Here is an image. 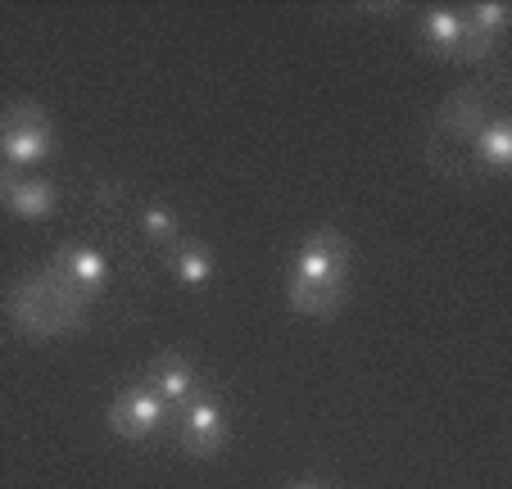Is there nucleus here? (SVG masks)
I'll return each mask as SVG.
<instances>
[{"label":"nucleus","instance_id":"nucleus-7","mask_svg":"<svg viewBox=\"0 0 512 489\" xmlns=\"http://www.w3.org/2000/svg\"><path fill=\"white\" fill-rule=\"evenodd\" d=\"M345 295H349V281H309V277L286 281L290 308L304 317H336L345 308Z\"/></svg>","mask_w":512,"mask_h":489},{"label":"nucleus","instance_id":"nucleus-10","mask_svg":"<svg viewBox=\"0 0 512 489\" xmlns=\"http://www.w3.org/2000/svg\"><path fill=\"white\" fill-rule=\"evenodd\" d=\"M422 41L445 59H458V46H463V14L458 10H431L422 19Z\"/></svg>","mask_w":512,"mask_h":489},{"label":"nucleus","instance_id":"nucleus-5","mask_svg":"<svg viewBox=\"0 0 512 489\" xmlns=\"http://www.w3.org/2000/svg\"><path fill=\"white\" fill-rule=\"evenodd\" d=\"M55 272L78 299H100L109 290V263L91 245H59Z\"/></svg>","mask_w":512,"mask_h":489},{"label":"nucleus","instance_id":"nucleus-13","mask_svg":"<svg viewBox=\"0 0 512 489\" xmlns=\"http://www.w3.org/2000/svg\"><path fill=\"white\" fill-rule=\"evenodd\" d=\"M467 23H472L476 32H485L490 41H499L503 32H508V5H499V0L472 5V10H467Z\"/></svg>","mask_w":512,"mask_h":489},{"label":"nucleus","instance_id":"nucleus-15","mask_svg":"<svg viewBox=\"0 0 512 489\" xmlns=\"http://www.w3.org/2000/svg\"><path fill=\"white\" fill-rule=\"evenodd\" d=\"M295 489H318V485H295Z\"/></svg>","mask_w":512,"mask_h":489},{"label":"nucleus","instance_id":"nucleus-3","mask_svg":"<svg viewBox=\"0 0 512 489\" xmlns=\"http://www.w3.org/2000/svg\"><path fill=\"white\" fill-rule=\"evenodd\" d=\"M164 426H173L168 403L159 399L150 385H127L114 403H109V431L123 435V440H150Z\"/></svg>","mask_w":512,"mask_h":489},{"label":"nucleus","instance_id":"nucleus-14","mask_svg":"<svg viewBox=\"0 0 512 489\" xmlns=\"http://www.w3.org/2000/svg\"><path fill=\"white\" fill-rule=\"evenodd\" d=\"M19 168H10V163H5V159H0V204H5V195H10L14 191V182H19Z\"/></svg>","mask_w":512,"mask_h":489},{"label":"nucleus","instance_id":"nucleus-4","mask_svg":"<svg viewBox=\"0 0 512 489\" xmlns=\"http://www.w3.org/2000/svg\"><path fill=\"white\" fill-rule=\"evenodd\" d=\"M290 277H309V281H349V240L340 231L322 227L313 231L300 245L295 263H290Z\"/></svg>","mask_w":512,"mask_h":489},{"label":"nucleus","instance_id":"nucleus-9","mask_svg":"<svg viewBox=\"0 0 512 489\" xmlns=\"http://www.w3.org/2000/svg\"><path fill=\"white\" fill-rule=\"evenodd\" d=\"M168 268H173V277L186 290H200L213 281V250L200 245V240H177L173 250H168Z\"/></svg>","mask_w":512,"mask_h":489},{"label":"nucleus","instance_id":"nucleus-11","mask_svg":"<svg viewBox=\"0 0 512 489\" xmlns=\"http://www.w3.org/2000/svg\"><path fill=\"white\" fill-rule=\"evenodd\" d=\"M476 150H481V159L490 163V173L494 177H508V168H512V123L508 118H490L485 123V132L476 136Z\"/></svg>","mask_w":512,"mask_h":489},{"label":"nucleus","instance_id":"nucleus-8","mask_svg":"<svg viewBox=\"0 0 512 489\" xmlns=\"http://www.w3.org/2000/svg\"><path fill=\"white\" fill-rule=\"evenodd\" d=\"M5 209H10L14 218H23V222H41V218H50V213L59 209V191L46 182V177H19L14 191L5 195Z\"/></svg>","mask_w":512,"mask_h":489},{"label":"nucleus","instance_id":"nucleus-12","mask_svg":"<svg viewBox=\"0 0 512 489\" xmlns=\"http://www.w3.org/2000/svg\"><path fill=\"white\" fill-rule=\"evenodd\" d=\"M141 231H145V240H155L159 250H173L177 240H182V222H177V213L164 209V204H145Z\"/></svg>","mask_w":512,"mask_h":489},{"label":"nucleus","instance_id":"nucleus-6","mask_svg":"<svg viewBox=\"0 0 512 489\" xmlns=\"http://www.w3.org/2000/svg\"><path fill=\"white\" fill-rule=\"evenodd\" d=\"M145 385L159 394V399L168 403V413H177L182 403H191L195 394L204 390L200 385V372H195L191 363H186L182 354H159L155 363H150V376H145Z\"/></svg>","mask_w":512,"mask_h":489},{"label":"nucleus","instance_id":"nucleus-2","mask_svg":"<svg viewBox=\"0 0 512 489\" xmlns=\"http://www.w3.org/2000/svg\"><path fill=\"white\" fill-rule=\"evenodd\" d=\"M173 426H177V444L182 453L191 458H218L232 440V422H227V408L213 399L209 390H200L191 403H182L173 413Z\"/></svg>","mask_w":512,"mask_h":489},{"label":"nucleus","instance_id":"nucleus-1","mask_svg":"<svg viewBox=\"0 0 512 489\" xmlns=\"http://www.w3.org/2000/svg\"><path fill=\"white\" fill-rule=\"evenodd\" d=\"M55 154V127L50 114L32 100H14L5 114H0V159L10 168H37Z\"/></svg>","mask_w":512,"mask_h":489}]
</instances>
